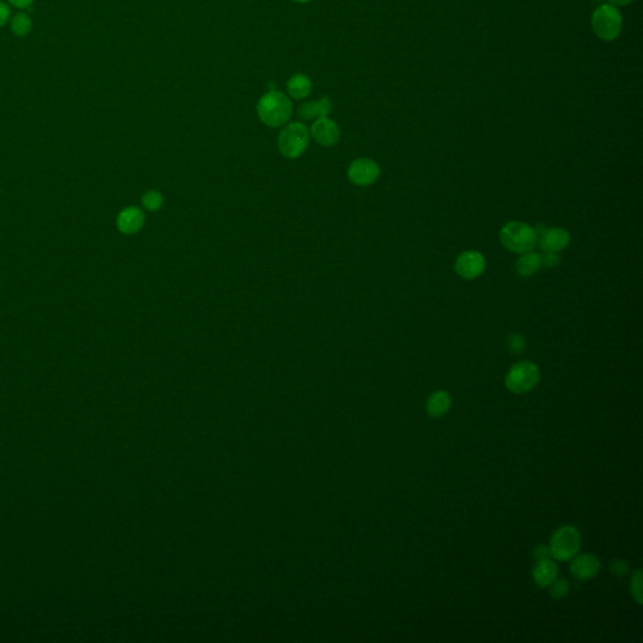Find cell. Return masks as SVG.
<instances>
[{
  "label": "cell",
  "mask_w": 643,
  "mask_h": 643,
  "mask_svg": "<svg viewBox=\"0 0 643 643\" xmlns=\"http://www.w3.org/2000/svg\"><path fill=\"white\" fill-rule=\"evenodd\" d=\"M558 578V565L551 558L538 560L533 570V579L540 588L549 587Z\"/></svg>",
  "instance_id": "obj_14"
},
{
  "label": "cell",
  "mask_w": 643,
  "mask_h": 643,
  "mask_svg": "<svg viewBox=\"0 0 643 643\" xmlns=\"http://www.w3.org/2000/svg\"><path fill=\"white\" fill-rule=\"evenodd\" d=\"M509 349L515 353V355H519L521 353L524 349H525V339L519 336V334H513L509 338Z\"/></svg>",
  "instance_id": "obj_22"
},
{
  "label": "cell",
  "mask_w": 643,
  "mask_h": 643,
  "mask_svg": "<svg viewBox=\"0 0 643 643\" xmlns=\"http://www.w3.org/2000/svg\"><path fill=\"white\" fill-rule=\"evenodd\" d=\"M31 22L25 14H17L12 20V31L19 36L23 37L27 36L31 31Z\"/></svg>",
  "instance_id": "obj_19"
},
{
  "label": "cell",
  "mask_w": 643,
  "mask_h": 643,
  "mask_svg": "<svg viewBox=\"0 0 643 643\" xmlns=\"http://www.w3.org/2000/svg\"><path fill=\"white\" fill-rule=\"evenodd\" d=\"M559 262H560L559 255H558L557 253H553V251H545L544 257H542V263L546 265L548 268L557 267Z\"/></svg>",
  "instance_id": "obj_24"
},
{
  "label": "cell",
  "mask_w": 643,
  "mask_h": 643,
  "mask_svg": "<svg viewBox=\"0 0 643 643\" xmlns=\"http://www.w3.org/2000/svg\"><path fill=\"white\" fill-rule=\"evenodd\" d=\"M10 17V10L4 3H0V27L6 24Z\"/></svg>",
  "instance_id": "obj_26"
},
{
  "label": "cell",
  "mask_w": 643,
  "mask_h": 643,
  "mask_svg": "<svg viewBox=\"0 0 643 643\" xmlns=\"http://www.w3.org/2000/svg\"><path fill=\"white\" fill-rule=\"evenodd\" d=\"M542 257L537 253L528 251L521 255L516 262V271L521 276H534L542 268Z\"/></svg>",
  "instance_id": "obj_17"
},
{
  "label": "cell",
  "mask_w": 643,
  "mask_h": 643,
  "mask_svg": "<svg viewBox=\"0 0 643 643\" xmlns=\"http://www.w3.org/2000/svg\"><path fill=\"white\" fill-rule=\"evenodd\" d=\"M333 104L328 97L318 99V101H308L300 104L298 108V117L302 121H312L320 117H327L332 112Z\"/></svg>",
  "instance_id": "obj_13"
},
{
  "label": "cell",
  "mask_w": 643,
  "mask_h": 643,
  "mask_svg": "<svg viewBox=\"0 0 643 643\" xmlns=\"http://www.w3.org/2000/svg\"><path fill=\"white\" fill-rule=\"evenodd\" d=\"M631 593L638 605H642V573L640 570L632 577Z\"/></svg>",
  "instance_id": "obj_21"
},
{
  "label": "cell",
  "mask_w": 643,
  "mask_h": 643,
  "mask_svg": "<svg viewBox=\"0 0 643 643\" xmlns=\"http://www.w3.org/2000/svg\"><path fill=\"white\" fill-rule=\"evenodd\" d=\"M311 134L304 123H288L278 136V148L285 159H298L309 145Z\"/></svg>",
  "instance_id": "obj_2"
},
{
  "label": "cell",
  "mask_w": 643,
  "mask_h": 643,
  "mask_svg": "<svg viewBox=\"0 0 643 643\" xmlns=\"http://www.w3.org/2000/svg\"><path fill=\"white\" fill-rule=\"evenodd\" d=\"M608 1L613 6H625L631 4L633 0H608Z\"/></svg>",
  "instance_id": "obj_28"
},
{
  "label": "cell",
  "mask_w": 643,
  "mask_h": 643,
  "mask_svg": "<svg viewBox=\"0 0 643 643\" xmlns=\"http://www.w3.org/2000/svg\"><path fill=\"white\" fill-rule=\"evenodd\" d=\"M534 558L535 560H543V559H548L551 558V551H549V548L545 546V545H538L533 551Z\"/></svg>",
  "instance_id": "obj_25"
},
{
  "label": "cell",
  "mask_w": 643,
  "mask_h": 643,
  "mask_svg": "<svg viewBox=\"0 0 643 643\" xmlns=\"http://www.w3.org/2000/svg\"><path fill=\"white\" fill-rule=\"evenodd\" d=\"M347 175L351 183L357 186H368L377 181L380 176V166L374 160L366 157L355 159L348 166Z\"/></svg>",
  "instance_id": "obj_7"
},
{
  "label": "cell",
  "mask_w": 643,
  "mask_h": 643,
  "mask_svg": "<svg viewBox=\"0 0 643 643\" xmlns=\"http://www.w3.org/2000/svg\"><path fill=\"white\" fill-rule=\"evenodd\" d=\"M293 1L299 3V4H304V3H309V1H312V0H293Z\"/></svg>",
  "instance_id": "obj_29"
},
{
  "label": "cell",
  "mask_w": 643,
  "mask_h": 643,
  "mask_svg": "<svg viewBox=\"0 0 643 643\" xmlns=\"http://www.w3.org/2000/svg\"><path fill=\"white\" fill-rule=\"evenodd\" d=\"M455 270L464 279L478 278L485 270V259L483 254L476 250L461 253L455 262Z\"/></svg>",
  "instance_id": "obj_9"
},
{
  "label": "cell",
  "mask_w": 643,
  "mask_h": 643,
  "mask_svg": "<svg viewBox=\"0 0 643 643\" xmlns=\"http://www.w3.org/2000/svg\"><path fill=\"white\" fill-rule=\"evenodd\" d=\"M141 202L142 206L148 211H157L164 205V197L160 194L159 191L150 190L146 194H143Z\"/></svg>",
  "instance_id": "obj_18"
},
{
  "label": "cell",
  "mask_w": 643,
  "mask_h": 643,
  "mask_svg": "<svg viewBox=\"0 0 643 643\" xmlns=\"http://www.w3.org/2000/svg\"><path fill=\"white\" fill-rule=\"evenodd\" d=\"M500 241L508 250L524 254L532 251L537 244V234L525 222L511 221L500 230Z\"/></svg>",
  "instance_id": "obj_3"
},
{
  "label": "cell",
  "mask_w": 643,
  "mask_h": 643,
  "mask_svg": "<svg viewBox=\"0 0 643 643\" xmlns=\"http://www.w3.org/2000/svg\"><path fill=\"white\" fill-rule=\"evenodd\" d=\"M548 548L554 559L562 562L570 560L581 549V534L572 525L560 527L551 535Z\"/></svg>",
  "instance_id": "obj_5"
},
{
  "label": "cell",
  "mask_w": 643,
  "mask_h": 643,
  "mask_svg": "<svg viewBox=\"0 0 643 643\" xmlns=\"http://www.w3.org/2000/svg\"><path fill=\"white\" fill-rule=\"evenodd\" d=\"M611 570H612L613 574L623 577L628 573L630 567H628V564L625 560L617 559V560H613L612 563H611Z\"/></svg>",
  "instance_id": "obj_23"
},
{
  "label": "cell",
  "mask_w": 643,
  "mask_h": 643,
  "mask_svg": "<svg viewBox=\"0 0 643 643\" xmlns=\"http://www.w3.org/2000/svg\"><path fill=\"white\" fill-rule=\"evenodd\" d=\"M428 414L431 417H442L451 409V397L446 391H436L430 396L426 404Z\"/></svg>",
  "instance_id": "obj_15"
},
{
  "label": "cell",
  "mask_w": 643,
  "mask_h": 643,
  "mask_svg": "<svg viewBox=\"0 0 643 643\" xmlns=\"http://www.w3.org/2000/svg\"><path fill=\"white\" fill-rule=\"evenodd\" d=\"M17 8H28L34 0H9Z\"/></svg>",
  "instance_id": "obj_27"
},
{
  "label": "cell",
  "mask_w": 643,
  "mask_h": 643,
  "mask_svg": "<svg viewBox=\"0 0 643 643\" xmlns=\"http://www.w3.org/2000/svg\"><path fill=\"white\" fill-rule=\"evenodd\" d=\"M540 380L539 367L533 362L523 361L510 368L505 377V386L516 395L532 391Z\"/></svg>",
  "instance_id": "obj_6"
},
{
  "label": "cell",
  "mask_w": 643,
  "mask_h": 643,
  "mask_svg": "<svg viewBox=\"0 0 643 643\" xmlns=\"http://www.w3.org/2000/svg\"><path fill=\"white\" fill-rule=\"evenodd\" d=\"M312 82L306 74H295L287 83V92L292 99H304L311 94Z\"/></svg>",
  "instance_id": "obj_16"
},
{
  "label": "cell",
  "mask_w": 643,
  "mask_h": 643,
  "mask_svg": "<svg viewBox=\"0 0 643 643\" xmlns=\"http://www.w3.org/2000/svg\"><path fill=\"white\" fill-rule=\"evenodd\" d=\"M600 562L593 554H577L570 564V572L578 581H588L600 573Z\"/></svg>",
  "instance_id": "obj_11"
},
{
  "label": "cell",
  "mask_w": 643,
  "mask_h": 643,
  "mask_svg": "<svg viewBox=\"0 0 643 643\" xmlns=\"http://www.w3.org/2000/svg\"><path fill=\"white\" fill-rule=\"evenodd\" d=\"M534 232L537 234V241H539L543 250L558 253L570 246V233L562 227L546 229L544 225H538Z\"/></svg>",
  "instance_id": "obj_8"
},
{
  "label": "cell",
  "mask_w": 643,
  "mask_h": 643,
  "mask_svg": "<svg viewBox=\"0 0 643 643\" xmlns=\"http://www.w3.org/2000/svg\"><path fill=\"white\" fill-rule=\"evenodd\" d=\"M309 134L314 141L325 148L334 146L341 139V131H339L337 123L330 120L328 117L317 118L313 122Z\"/></svg>",
  "instance_id": "obj_10"
},
{
  "label": "cell",
  "mask_w": 643,
  "mask_h": 643,
  "mask_svg": "<svg viewBox=\"0 0 643 643\" xmlns=\"http://www.w3.org/2000/svg\"><path fill=\"white\" fill-rule=\"evenodd\" d=\"M257 116L268 127L276 129L287 125L293 115V104L285 93L271 90L259 99Z\"/></svg>",
  "instance_id": "obj_1"
},
{
  "label": "cell",
  "mask_w": 643,
  "mask_h": 643,
  "mask_svg": "<svg viewBox=\"0 0 643 643\" xmlns=\"http://www.w3.org/2000/svg\"><path fill=\"white\" fill-rule=\"evenodd\" d=\"M145 224V215L141 209L131 206L122 210L117 218V227L123 234H136L141 230Z\"/></svg>",
  "instance_id": "obj_12"
},
{
  "label": "cell",
  "mask_w": 643,
  "mask_h": 643,
  "mask_svg": "<svg viewBox=\"0 0 643 643\" xmlns=\"http://www.w3.org/2000/svg\"><path fill=\"white\" fill-rule=\"evenodd\" d=\"M623 19L617 6L603 4L594 10L592 15V29L597 37L611 42L619 38L622 31Z\"/></svg>",
  "instance_id": "obj_4"
},
{
  "label": "cell",
  "mask_w": 643,
  "mask_h": 643,
  "mask_svg": "<svg viewBox=\"0 0 643 643\" xmlns=\"http://www.w3.org/2000/svg\"><path fill=\"white\" fill-rule=\"evenodd\" d=\"M551 595L554 600H563L570 593V582L567 579H556L551 583Z\"/></svg>",
  "instance_id": "obj_20"
}]
</instances>
